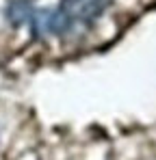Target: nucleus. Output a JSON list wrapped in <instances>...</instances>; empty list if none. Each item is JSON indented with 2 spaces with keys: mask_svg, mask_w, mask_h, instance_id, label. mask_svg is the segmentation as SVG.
<instances>
[{
  "mask_svg": "<svg viewBox=\"0 0 156 160\" xmlns=\"http://www.w3.org/2000/svg\"><path fill=\"white\" fill-rule=\"evenodd\" d=\"M111 0H63L61 9L72 22H91L96 20Z\"/></svg>",
  "mask_w": 156,
  "mask_h": 160,
  "instance_id": "f257e3e1",
  "label": "nucleus"
},
{
  "mask_svg": "<svg viewBox=\"0 0 156 160\" xmlns=\"http://www.w3.org/2000/svg\"><path fill=\"white\" fill-rule=\"evenodd\" d=\"M33 37H48L52 35V9H37L30 18Z\"/></svg>",
  "mask_w": 156,
  "mask_h": 160,
  "instance_id": "7ed1b4c3",
  "label": "nucleus"
},
{
  "mask_svg": "<svg viewBox=\"0 0 156 160\" xmlns=\"http://www.w3.org/2000/svg\"><path fill=\"white\" fill-rule=\"evenodd\" d=\"M33 13H35V9H33L30 0H9L4 7V20L13 28H20L26 22H30Z\"/></svg>",
  "mask_w": 156,
  "mask_h": 160,
  "instance_id": "f03ea898",
  "label": "nucleus"
}]
</instances>
